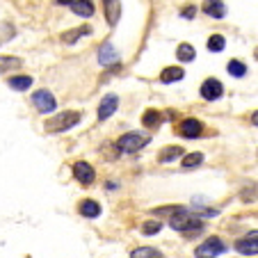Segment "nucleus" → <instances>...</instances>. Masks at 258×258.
<instances>
[{"instance_id":"f257e3e1","label":"nucleus","mask_w":258,"mask_h":258,"mask_svg":"<svg viewBox=\"0 0 258 258\" xmlns=\"http://www.w3.org/2000/svg\"><path fill=\"white\" fill-rule=\"evenodd\" d=\"M169 226L174 231H183V233H187V235L204 231V222H201L199 217H195V215H190L187 210H183V213L169 217Z\"/></svg>"},{"instance_id":"cd10ccee","label":"nucleus","mask_w":258,"mask_h":258,"mask_svg":"<svg viewBox=\"0 0 258 258\" xmlns=\"http://www.w3.org/2000/svg\"><path fill=\"white\" fill-rule=\"evenodd\" d=\"M160 229H162L160 222H146V224H142V233L144 235H156Z\"/></svg>"},{"instance_id":"39448f33","label":"nucleus","mask_w":258,"mask_h":258,"mask_svg":"<svg viewBox=\"0 0 258 258\" xmlns=\"http://www.w3.org/2000/svg\"><path fill=\"white\" fill-rule=\"evenodd\" d=\"M32 103L37 105V110H39V112H44V114L53 112L55 107H57V101H55V96L48 92V89H39V92L32 96Z\"/></svg>"},{"instance_id":"423d86ee","label":"nucleus","mask_w":258,"mask_h":258,"mask_svg":"<svg viewBox=\"0 0 258 258\" xmlns=\"http://www.w3.org/2000/svg\"><path fill=\"white\" fill-rule=\"evenodd\" d=\"M224 94V87H222V83L215 78H208L204 85H201V96L206 98V101H215V98H219Z\"/></svg>"},{"instance_id":"ddd939ff","label":"nucleus","mask_w":258,"mask_h":258,"mask_svg":"<svg viewBox=\"0 0 258 258\" xmlns=\"http://www.w3.org/2000/svg\"><path fill=\"white\" fill-rule=\"evenodd\" d=\"M204 12L208 16H213V19H222V16L226 14V7H224V3H222V0H206Z\"/></svg>"},{"instance_id":"0eeeda50","label":"nucleus","mask_w":258,"mask_h":258,"mask_svg":"<svg viewBox=\"0 0 258 258\" xmlns=\"http://www.w3.org/2000/svg\"><path fill=\"white\" fill-rule=\"evenodd\" d=\"M73 176L83 183V185H89V183H94V178H96V174H94L92 165H87V162H76L73 165Z\"/></svg>"},{"instance_id":"1a4fd4ad","label":"nucleus","mask_w":258,"mask_h":258,"mask_svg":"<svg viewBox=\"0 0 258 258\" xmlns=\"http://www.w3.org/2000/svg\"><path fill=\"white\" fill-rule=\"evenodd\" d=\"M201 131H204L201 121H197V119H185V121L180 123V128H178V135L195 140V137H199V135H201Z\"/></svg>"},{"instance_id":"7c9ffc66","label":"nucleus","mask_w":258,"mask_h":258,"mask_svg":"<svg viewBox=\"0 0 258 258\" xmlns=\"http://www.w3.org/2000/svg\"><path fill=\"white\" fill-rule=\"evenodd\" d=\"M59 5H73V3H76V0H57Z\"/></svg>"},{"instance_id":"2eb2a0df","label":"nucleus","mask_w":258,"mask_h":258,"mask_svg":"<svg viewBox=\"0 0 258 258\" xmlns=\"http://www.w3.org/2000/svg\"><path fill=\"white\" fill-rule=\"evenodd\" d=\"M80 215L83 217H98L101 215V206L96 204V201H92V199H85L83 204H80Z\"/></svg>"},{"instance_id":"5701e85b","label":"nucleus","mask_w":258,"mask_h":258,"mask_svg":"<svg viewBox=\"0 0 258 258\" xmlns=\"http://www.w3.org/2000/svg\"><path fill=\"white\" fill-rule=\"evenodd\" d=\"M178 156H183V149H180V146H169V149H165V151L160 153V162H171Z\"/></svg>"},{"instance_id":"c756f323","label":"nucleus","mask_w":258,"mask_h":258,"mask_svg":"<svg viewBox=\"0 0 258 258\" xmlns=\"http://www.w3.org/2000/svg\"><path fill=\"white\" fill-rule=\"evenodd\" d=\"M195 12H197L195 7H187V10L183 12V16H185V19H192V16H195Z\"/></svg>"},{"instance_id":"f03ea898","label":"nucleus","mask_w":258,"mask_h":258,"mask_svg":"<svg viewBox=\"0 0 258 258\" xmlns=\"http://www.w3.org/2000/svg\"><path fill=\"white\" fill-rule=\"evenodd\" d=\"M78 121H80V114L67 110V112H59V114H55L53 119H48V121H46V131L48 133H62V131H69L71 126H76Z\"/></svg>"},{"instance_id":"393cba45","label":"nucleus","mask_w":258,"mask_h":258,"mask_svg":"<svg viewBox=\"0 0 258 258\" xmlns=\"http://www.w3.org/2000/svg\"><path fill=\"white\" fill-rule=\"evenodd\" d=\"M204 162V153H190V156L183 158V169H192V167L201 165Z\"/></svg>"},{"instance_id":"6e6552de","label":"nucleus","mask_w":258,"mask_h":258,"mask_svg":"<svg viewBox=\"0 0 258 258\" xmlns=\"http://www.w3.org/2000/svg\"><path fill=\"white\" fill-rule=\"evenodd\" d=\"M117 105H119V98L114 96V94H107L101 101V105H98V119H101V121L110 119L114 114V110H117Z\"/></svg>"},{"instance_id":"f8f14e48","label":"nucleus","mask_w":258,"mask_h":258,"mask_svg":"<svg viewBox=\"0 0 258 258\" xmlns=\"http://www.w3.org/2000/svg\"><path fill=\"white\" fill-rule=\"evenodd\" d=\"M105 3V19L110 25H117L119 16H121V3L119 0H103Z\"/></svg>"},{"instance_id":"f3484780","label":"nucleus","mask_w":258,"mask_h":258,"mask_svg":"<svg viewBox=\"0 0 258 258\" xmlns=\"http://www.w3.org/2000/svg\"><path fill=\"white\" fill-rule=\"evenodd\" d=\"M21 59L19 57H12V55H0V73H7V71H14V69L21 67Z\"/></svg>"},{"instance_id":"c85d7f7f","label":"nucleus","mask_w":258,"mask_h":258,"mask_svg":"<svg viewBox=\"0 0 258 258\" xmlns=\"http://www.w3.org/2000/svg\"><path fill=\"white\" fill-rule=\"evenodd\" d=\"M183 206H169V208H156L153 210V213L156 215H171V217H174V215H178V213H183Z\"/></svg>"},{"instance_id":"b1692460","label":"nucleus","mask_w":258,"mask_h":258,"mask_svg":"<svg viewBox=\"0 0 258 258\" xmlns=\"http://www.w3.org/2000/svg\"><path fill=\"white\" fill-rule=\"evenodd\" d=\"M224 46H226V41H224V37H222V34H213V37L208 39V50H213V53L224 50Z\"/></svg>"},{"instance_id":"2f4dec72","label":"nucleus","mask_w":258,"mask_h":258,"mask_svg":"<svg viewBox=\"0 0 258 258\" xmlns=\"http://www.w3.org/2000/svg\"><path fill=\"white\" fill-rule=\"evenodd\" d=\"M251 121H253V126H258V110L253 112V117H251Z\"/></svg>"},{"instance_id":"9b49d317","label":"nucleus","mask_w":258,"mask_h":258,"mask_svg":"<svg viewBox=\"0 0 258 258\" xmlns=\"http://www.w3.org/2000/svg\"><path fill=\"white\" fill-rule=\"evenodd\" d=\"M117 59H119L117 50L112 48L110 41H105V44L101 46V50H98V62H101L103 67H107V64H117Z\"/></svg>"},{"instance_id":"bb28decb","label":"nucleus","mask_w":258,"mask_h":258,"mask_svg":"<svg viewBox=\"0 0 258 258\" xmlns=\"http://www.w3.org/2000/svg\"><path fill=\"white\" fill-rule=\"evenodd\" d=\"M229 73L235 76V78H242L244 73H247V67L242 62H238V59H233V62H229Z\"/></svg>"},{"instance_id":"9d476101","label":"nucleus","mask_w":258,"mask_h":258,"mask_svg":"<svg viewBox=\"0 0 258 258\" xmlns=\"http://www.w3.org/2000/svg\"><path fill=\"white\" fill-rule=\"evenodd\" d=\"M235 251L244 253V256H256V253H258V240L251 238V235L238 240V242H235Z\"/></svg>"},{"instance_id":"a878e982","label":"nucleus","mask_w":258,"mask_h":258,"mask_svg":"<svg viewBox=\"0 0 258 258\" xmlns=\"http://www.w3.org/2000/svg\"><path fill=\"white\" fill-rule=\"evenodd\" d=\"M14 34H16V30L10 23H0V44H7Z\"/></svg>"},{"instance_id":"20e7f679","label":"nucleus","mask_w":258,"mask_h":258,"mask_svg":"<svg viewBox=\"0 0 258 258\" xmlns=\"http://www.w3.org/2000/svg\"><path fill=\"white\" fill-rule=\"evenodd\" d=\"M226 244L219 238H208L199 249H197V258H217L219 253H224Z\"/></svg>"},{"instance_id":"dca6fc26","label":"nucleus","mask_w":258,"mask_h":258,"mask_svg":"<svg viewBox=\"0 0 258 258\" xmlns=\"http://www.w3.org/2000/svg\"><path fill=\"white\" fill-rule=\"evenodd\" d=\"M71 7H73V12H76V14H78V16H85V19L94 14L92 0H76V3H73Z\"/></svg>"},{"instance_id":"4468645a","label":"nucleus","mask_w":258,"mask_h":258,"mask_svg":"<svg viewBox=\"0 0 258 258\" xmlns=\"http://www.w3.org/2000/svg\"><path fill=\"white\" fill-rule=\"evenodd\" d=\"M180 78H185V71H183L180 67H169L160 73L162 83H176V80H180Z\"/></svg>"},{"instance_id":"aec40b11","label":"nucleus","mask_w":258,"mask_h":258,"mask_svg":"<svg viewBox=\"0 0 258 258\" xmlns=\"http://www.w3.org/2000/svg\"><path fill=\"white\" fill-rule=\"evenodd\" d=\"M10 87L12 89H19V92L30 89V87H32V78H30V76H14V78H10Z\"/></svg>"},{"instance_id":"a211bd4d","label":"nucleus","mask_w":258,"mask_h":258,"mask_svg":"<svg viewBox=\"0 0 258 258\" xmlns=\"http://www.w3.org/2000/svg\"><path fill=\"white\" fill-rule=\"evenodd\" d=\"M89 32H92V28H87V25H85V28H80V30H69V32H64L59 39H62L64 44H73V41H78L83 34H89Z\"/></svg>"},{"instance_id":"7ed1b4c3","label":"nucleus","mask_w":258,"mask_h":258,"mask_svg":"<svg viewBox=\"0 0 258 258\" xmlns=\"http://www.w3.org/2000/svg\"><path fill=\"white\" fill-rule=\"evenodd\" d=\"M149 140H151V137L142 135V133H126V135L119 137L117 146L121 153H135V151H140L142 146L149 144Z\"/></svg>"},{"instance_id":"6ab92c4d","label":"nucleus","mask_w":258,"mask_h":258,"mask_svg":"<svg viewBox=\"0 0 258 258\" xmlns=\"http://www.w3.org/2000/svg\"><path fill=\"white\" fill-rule=\"evenodd\" d=\"M160 121H162V114L158 112V110H146L144 117H142V123H144V126H149V128L160 126Z\"/></svg>"},{"instance_id":"4be33fe9","label":"nucleus","mask_w":258,"mask_h":258,"mask_svg":"<svg viewBox=\"0 0 258 258\" xmlns=\"http://www.w3.org/2000/svg\"><path fill=\"white\" fill-rule=\"evenodd\" d=\"M176 55H178V59H183V62H192L195 59V48H192L190 44H180L178 50H176Z\"/></svg>"},{"instance_id":"412c9836","label":"nucleus","mask_w":258,"mask_h":258,"mask_svg":"<svg viewBox=\"0 0 258 258\" xmlns=\"http://www.w3.org/2000/svg\"><path fill=\"white\" fill-rule=\"evenodd\" d=\"M131 258H162V253L153 247H137L135 251L131 253Z\"/></svg>"}]
</instances>
